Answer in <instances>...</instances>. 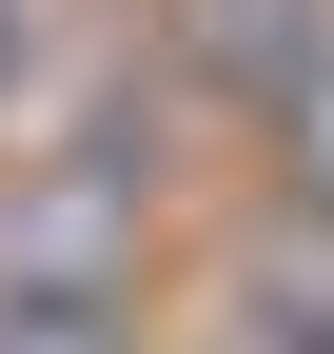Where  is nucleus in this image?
<instances>
[{
    "instance_id": "f257e3e1",
    "label": "nucleus",
    "mask_w": 334,
    "mask_h": 354,
    "mask_svg": "<svg viewBox=\"0 0 334 354\" xmlns=\"http://www.w3.org/2000/svg\"><path fill=\"white\" fill-rule=\"evenodd\" d=\"M275 158H295V177H315V197H334V39H315V59H295V79H275Z\"/></svg>"
},
{
    "instance_id": "f03ea898",
    "label": "nucleus",
    "mask_w": 334,
    "mask_h": 354,
    "mask_svg": "<svg viewBox=\"0 0 334 354\" xmlns=\"http://www.w3.org/2000/svg\"><path fill=\"white\" fill-rule=\"evenodd\" d=\"M0 354H138V335H118L99 295H20V315H0Z\"/></svg>"
}]
</instances>
